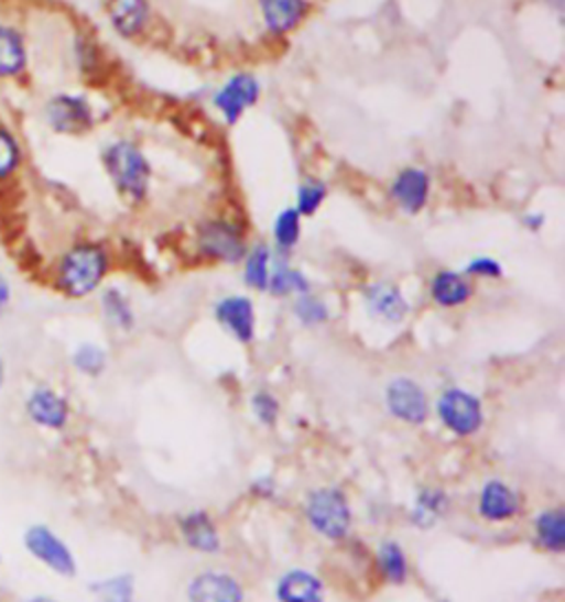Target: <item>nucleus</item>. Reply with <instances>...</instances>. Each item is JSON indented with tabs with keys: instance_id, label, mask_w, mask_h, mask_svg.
I'll return each mask as SVG.
<instances>
[{
	"instance_id": "1",
	"label": "nucleus",
	"mask_w": 565,
	"mask_h": 602,
	"mask_svg": "<svg viewBox=\"0 0 565 602\" xmlns=\"http://www.w3.org/2000/svg\"><path fill=\"white\" fill-rule=\"evenodd\" d=\"M109 252L94 241L72 245L58 261L56 285L69 298H87L94 294L109 274Z\"/></svg>"
},
{
	"instance_id": "2",
	"label": "nucleus",
	"mask_w": 565,
	"mask_h": 602,
	"mask_svg": "<svg viewBox=\"0 0 565 602\" xmlns=\"http://www.w3.org/2000/svg\"><path fill=\"white\" fill-rule=\"evenodd\" d=\"M102 164L113 182L116 190L131 204H140L149 197L153 168L144 151L131 140H118L102 153Z\"/></svg>"
},
{
	"instance_id": "3",
	"label": "nucleus",
	"mask_w": 565,
	"mask_h": 602,
	"mask_svg": "<svg viewBox=\"0 0 565 602\" xmlns=\"http://www.w3.org/2000/svg\"><path fill=\"white\" fill-rule=\"evenodd\" d=\"M197 250L204 259L237 265L248 254V239L237 221L228 217H215L199 226Z\"/></svg>"
},
{
	"instance_id": "4",
	"label": "nucleus",
	"mask_w": 565,
	"mask_h": 602,
	"mask_svg": "<svg viewBox=\"0 0 565 602\" xmlns=\"http://www.w3.org/2000/svg\"><path fill=\"white\" fill-rule=\"evenodd\" d=\"M307 518L318 534L332 540L343 538L351 525V510L347 496L336 488L314 490L307 499Z\"/></svg>"
},
{
	"instance_id": "5",
	"label": "nucleus",
	"mask_w": 565,
	"mask_h": 602,
	"mask_svg": "<svg viewBox=\"0 0 565 602\" xmlns=\"http://www.w3.org/2000/svg\"><path fill=\"white\" fill-rule=\"evenodd\" d=\"M23 543L28 547V551L43 562L45 567H50L52 571H56L58 576H76V558L74 551L69 549V545L47 525H32L25 536Z\"/></svg>"
},
{
	"instance_id": "6",
	"label": "nucleus",
	"mask_w": 565,
	"mask_h": 602,
	"mask_svg": "<svg viewBox=\"0 0 565 602\" xmlns=\"http://www.w3.org/2000/svg\"><path fill=\"white\" fill-rule=\"evenodd\" d=\"M47 124L61 135H83L96 124L94 107L83 96L61 94L45 105Z\"/></svg>"
},
{
	"instance_id": "7",
	"label": "nucleus",
	"mask_w": 565,
	"mask_h": 602,
	"mask_svg": "<svg viewBox=\"0 0 565 602\" xmlns=\"http://www.w3.org/2000/svg\"><path fill=\"white\" fill-rule=\"evenodd\" d=\"M437 415L448 430L461 437L477 433L483 422L481 402L472 393L461 388H448L439 395Z\"/></svg>"
},
{
	"instance_id": "8",
	"label": "nucleus",
	"mask_w": 565,
	"mask_h": 602,
	"mask_svg": "<svg viewBox=\"0 0 565 602\" xmlns=\"http://www.w3.org/2000/svg\"><path fill=\"white\" fill-rule=\"evenodd\" d=\"M261 98V83L252 74L232 76L213 98L215 109L226 124H237L246 111H250Z\"/></svg>"
},
{
	"instance_id": "9",
	"label": "nucleus",
	"mask_w": 565,
	"mask_h": 602,
	"mask_svg": "<svg viewBox=\"0 0 565 602\" xmlns=\"http://www.w3.org/2000/svg\"><path fill=\"white\" fill-rule=\"evenodd\" d=\"M431 190V175L424 168L406 166L393 177L389 186V197L402 212L420 215L428 206Z\"/></svg>"
},
{
	"instance_id": "10",
	"label": "nucleus",
	"mask_w": 565,
	"mask_h": 602,
	"mask_svg": "<svg viewBox=\"0 0 565 602\" xmlns=\"http://www.w3.org/2000/svg\"><path fill=\"white\" fill-rule=\"evenodd\" d=\"M387 408L406 424H424L428 419L426 393L409 377H398L387 386Z\"/></svg>"
},
{
	"instance_id": "11",
	"label": "nucleus",
	"mask_w": 565,
	"mask_h": 602,
	"mask_svg": "<svg viewBox=\"0 0 565 602\" xmlns=\"http://www.w3.org/2000/svg\"><path fill=\"white\" fill-rule=\"evenodd\" d=\"M28 417L47 430H63L69 424V402L52 386H36L25 399Z\"/></svg>"
},
{
	"instance_id": "12",
	"label": "nucleus",
	"mask_w": 565,
	"mask_h": 602,
	"mask_svg": "<svg viewBox=\"0 0 565 602\" xmlns=\"http://www.w3.org/2000/svg\"><path fill=\"white\" fill-rule=\"evenodd\" d=\"M362 298H365V305H367V311L382 320V322H389V325H398L406 318L409 314V303L406 298L402 296L400 287L393 285V283H387V281H378V283H371L362 289Z\"/></svg>"
},
{
	"instance_id": "13",
	"label": "nucleus",
	"mask_w": 565,
	"mask_h": 602,
	"mask_svg": "<svg viewBox=\"0 0 565 602\" xmlns=\"http://www.w3.org/2000/svg\"><path fill=\"white\" fill-rule=\"evenodd\" d=\"M215 316L219 325L230 331L239 342L248 344L254 340V329H257V314L254 305L246 296H228L217 303Z\"/></svg>"
},
{
	"instance_id": "14",
	"label": "nucleus",
	"mask_w": 565,
	"mask_h": 602,
	"mask_svg": "<svg viewBox=\"0 0 565 602\" xmlns=\"http://www.w3.org/2000/svg\"><path fill=\"white\" fill-rule=\"evenodd\" d=\"M153 19L149 0H109V21L111 28L122 39L142 36Z\"/></svg>"
},
{
	"instance_id": "15",
	"label": "nucleus",
	"mask_w": 565,
	"mask_h": 602,
	"mask_svg": "<svg viewBox=\"0 0 565 602\" xmlns=\"http://www.w3.org/2000/svg\"><path fill=\"white\" fill-rule=\"evenodd\" d=\"M259 12L270 34L285 36L305 21L309 3L307 0H259Z\"/></svg>"
},
{
	"instance_id": "16",
	"label": "nucleus",
	"mask_w": 565,
	"mask_h": 602,
	"mask_svg": "<svg viewBox=\"0 0 565 602\" xmlns=\"http://www.w3.org/2000/svg\"><path fill=\"white\" fill-rule=\"evenodd\" d=\"M188 600L191 602H241L243 589L228 573L206 571V573H199L188 584Z\"/></svg>"
},
{
	"instance_id": "17",
	"label": "nucleus",
	"mask_w": 565,
	"mask_h": 602,
	"mask_svg": "<svg viewBox=\"0 0 565 602\" xmlns=\"http://www.w3.org/2000/svg\"><path fill=\"white\" fill-rule=\"evenodd\" d=\"M428 292H431L433 303L439 307H446V309L459 307V305L468 303L472 296V287H470L468 278L459 272H453V270L435 272L431 278V285H428Z\"/></svg>"
},
{
	"instance_id": "18",
	"label": "nucleus",
	"mask_w": 565,
	"mask_h": 602,
	"mask_svg": "<svg viewBox=\"0 0 565 602\" xmlns=\"http://www.w3.org/2000/svg\"><path fill=\"white\" fill-rule=\"evenodd\" d=\"M276 598L279 602H325L323 582L305 569H292L279 580Z\"/></svg>"
},
{
	"instance_id": "19",
	"label": "nucleus",
	"mask_w": 565,
	"mask_h": 602,
	"mask_svg": "<svg viewBox=\"0 0 565 602\" xmlns=\"http://www.w3.org/2000/svg\"><path fill=\"white\" fill-rule=\"evenodd\" d=\"M28 67V47L19 30L0 23V80L17 78Z\"/></svg>"
},
{
	"instance_id": "20",
	"label": "nucleus",
	"mask_w": 565,
	"mask_h": 602,
	"mask_svg": "<svg viewBox=\"0 0 565 602\" xmlns=\"http://www.w3.org/2000/svg\"><path fill=\"white\" fill-rule=\"evenodd\" d=\"M519 512L517 494L503 481H488L479 494V514L486 521H508Z\"/></svg>"
},
{
	"instance_id": "21",
	"label": "nucleus",
	"mask_w": 565,
	"mask_h": 602,
	"mask_svg": "<svg viewBox=\"0 0 565 602\" xmlns=\"http://www.w3.org/2000/svg\"><path fill=\"white\" fill-rule=\"evenodd\" d=\"M182 534H184V540L197 551L215 554L221 547L219 532L206 512H193V514L184 516L182 518Z\"/></svg>"
},
{
	"instance_id": "22",
	"label": "nucleus",
	"mask_w": 565,
	"mask_h": 602,
	"mask_svg": "<svg viewBox=\"0 0 565 602\" xmlns=\"http://www.w3.org/2000/svg\"><path fill=\"white\" fill-rule=\"evenodd\" d=\"M274 263V261H272ZM312 285H309V278L301 272V270H294L290 267L285 261H279L272 265V272H270V283H268V292H272L274 296L283 298V296H303V294H309Z\"/></svg>"
},
{
	"instance_id": "23",
	"label": "nucleus",
	"mask_w": 565,
	"mask_h": 602,
	"mask_svg": "<svg viewBox=\"0 0 565 602\" xmlns=\"http://www.w3.org/2000/svg\"><path fill=\"white\" fill-rule=\"evenodd\" d=\"M243 263V281L257 292H265L272 272V250L265 243H259L248 250Z\"/></svg>"
},
{
	"instance_id": "24",
	"label": "nucleus",
	"mask_w": 565,
	"mask_h": 602,
	"mask_svg": "<svg viewBox=\"0 0 565 602\" xmlns=\"http://www.w3.org/2000/svg\"><path fill=\"white\" fill-rule=\"evenodd\" d=\"M534 529H536V538L539 543L554 551L561 554L565 549V512L563 510H545L536 516L534 521Z\"/></svg>"
},
{
	"instance_id": "25",
	"label": "nucleus",
	"mask_w": 565,
	"mask_h": 602,
	"mask_svg": "<svg viewBox=\"0 0 565 602\" xmlns=\"http://www.w3.org/2000/svg\"><path fill=\"white\" fill-rule=\"evenodd\" d=\"M303 232V217L294 208H285L276 215L272 226V237L279 252H290L298 245Z\"/></svg>"
},
{
	"instance_id": "26",
	"label": "nucleus",
	"mask_w": 565,
	"mask_h": 602,
	"mask_svg": "<svg viewBox=\"0 0 565 602\" xmlns=\"http://www.w3.org/2000/svg\"><path fill=\"white\" fill-rule=\"evenodd\" d=\"M102 311H105L107 320L118 329L129 331L135 325V314H133L131 300L118 287H109L102 294Z\"/></svg>"
},
{
	"instance_id": "27",
	"label": "nucleus",
	"mask_w": 565,
	"mask_h": 602,
	"mask_svg": "<svg viewBox=\"0 0 565 602\" xmlns=\"http://www.w3.org/2000/svg\"><path fill=\"white\" fill-rule=\"evenodd\" d=\"M446 494L439 490H422L415 507H413V523L420 527H431L444 512H446Z\"/></svg>"
},
{
	"instance_id": "28",
	"label": "nucleus",
	"mask_w": 565,
	"mask_h": 602,
	"mask_svg": "<svg viewBox=\"0 0 565 602\" xmlns=\"http://www.w3.org/2000/svg\"><path fill=\"white\" fill-rule=\"evenodd\" d=\"M378 565H380V571L382 576L389 580V582H404L406 580V571H409V565H406V558H404V551L398 543H382L380 549H378Z\"/></svg>"
},
{
	"instance_id": "29",
	"label": "nucleus",
	"mask_w": 565,
	"mask_h": 602,
	"mask_svg": "<svg viewBox=\"0 0 565 602\" xmlns=\"http://www.w3.org/2000/svg\"><path fill=\"white\" fill-rule=\"evenodd\" d=\"M327 199V186L320 179H307L296 188V206L294 210L301 217H312L320 210Z\"/></svg>"
},
{
	"instance_id": "30",
	"label": "nucleus",
	"mask_w": 565,
	"mask_h": 602,
	"mask_svg": "<svg viewBox=\"0 0 565 602\" xmlns=\"http://www.w3.org/2000/svg\"><path fill=\"white\" fill-rule=\"evenodd\" d=\"M72 362L80 373H85L89 377H98L107 366V353L102 347H98L94 342H85L74 351Z\"/></svg>"
},
{
	"instance_id": "31",
	"label": "nucleus",
	"mask_w": 565,
	"mask_h": 602,
	"mask_svg": "<svg viewBox=\"0 0 565 602\" xmlns=\"http://www.w3.org/2000/svg\"><path fill=\"white\" fill-rule=\"evenodd\" d=\"M294 316L307 325V327H316L329 320V307L325 305V300H320L318 296L312 294H303L296 298L294 303Z\"/></svg>"
},
{
	"instance_id": "32",
	"label": "nucleus",
	"mask_w": 565,
	"mask_h": 602,
	"mask_svg": "<svg viewBox=\"0 0 565 602\" xmlns=\"http://www.w3.org/2000/svg\"><path fill=\"white\" fill-rule=\"evenodd\" d=\"M21 164V146L17 138L0 129V179H8Z\"/></svg>"
},
{
	"instance_id": "33",
	"label": "nucleus",
	"mask_w": 565,
	"mask_h": 602,
	"mask_svg": "<svg viewBox=\"0 0 565 602\" xmlns=\"http://www.w3.org/2000/svg\"><path fill=\"white\" fill-rule=\"evenodd\" d=\"M91 589L96 593L107 595V600H131L133 593V578L131 576H116L100 582H94Z\"/></svg>"
},
{
	"instance_id": "34",
	"label": "nucleus",
	"mask_w": 565,
	"mask_h": 602,
	"mask_svg": "<svg viewBox=\"0 0 565 602\" xmlns=\"http://www.w3.org/2000/svg\"><path fill=\"white\" fill-rule=\"evenodd\" d=\"M252 411L259 417V422L265 426H274L279 419V402L265 391H261L252 397Z\"/></svg>"
},
{
	"instance_id": "35",
	"label": "nucleus",
	"mask_w": 565,
	"mask_h": 602,
	"mask_svg": "<svg viewBox=\"0 0 565 602\" xmlns=\"http://www.w3.org/2000/svg\"><path fill=\"white\" fill-rule=\"evenodd\" d=\"M466 274L468 276H477V278H501L503 267L492 256H475V259L468 261Z\"/></svg>"
},
{
	"instance_id": "36",
	"label": "nucleus",
	"mask_w": 565,
	"mask_h": 602,
	"mask_svg": "<svg viewBox=\"0 0 565 602\" xmlns=\"http://www.w3.org/2000/svg\"><path fill=\"white\" fill-rule=\"evenodd\" d=\"M10 303H12V285L8 283V278L3 274H0V316L6 314Z\"/></svg>"
},
{
	"instance_id": "37",
	"label": "nucleus",
	"mask_w": 565,
	"mask_h": 602,
	"mask_svg": "<svg viewBox=\"0 0 565 602\" xmlns=\"http://www.w3.org/2000/svg\"><path fill=\"white\" fill-rule=\"evenodd\" d=\"M523 228L530 230V232H539L543 226H545V217L541 212H530L523 217Z\"/></svg>"
},
{
	"instance_id": "38",
	"label": "nucleus",
	"mask_w": 565,
	"mask_h": 602,
	"mask_svg": "<svg viewBox=\"0 0 565 602\" xmlns=\"http://www.w3.org/2000/svg\"><path fill=\"white\" fill-rule=\"evenodd\" d=\"M3 386H6V362L3 358H0V391H3Z\"/></svg>"
},
{
	"instance_id": "39",
	"label": "nucleus",
	"mask_w": 565,
	"mask_h": 602,
	"mask_svg": "<svg viewBox=\"0 0 565 602\" xmlns=\"http://www.w3.org/2000/svg\"><path fill=\"white\" fill-rule=\"evenodd\" d=\"M545 3H547L550 8H554V10H563V6H565V0H545Z\"/></svg>"
},
{
	"instance_id": "40",
	"label": "nucleus",
	"mask_w": 565,
	"mask_h": 602,
	"mask_svg": "<svg viewBox=\"0 0 565 602\" xmlns=\"http://www.w3.org/2000/svg\"><path fill=\"white\" fill-rule=\"evenodd\" d=\"M28 602H58V600H54V598H50V595H34V598L28 600Z\"/></svg>"
},
{
	"instance_id": "41",
	"label": "nucleus",
	"mask_w": 565,
	"mask_h": 602,
	"mask_svg": "<svg viewBox=\"0 0 565 602\" xmlns=\"http://www.w3.org/2000/svg\"><path fill=\"white\" fill-rule=\"evenodd\" d=\"M105 602H131V600H105Z\"/></svg>"
}]
</instances>
